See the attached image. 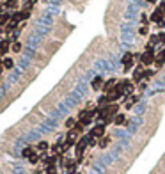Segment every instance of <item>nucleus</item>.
I'll return each instance as SVG.
<instances>
[{
    "mask_svg": "<svg viewBox=\"0 0 165 174\" xmlns=\"http://www.w3.org/2000/svg\"><path fill=\"white\" fill-rule=\"evenodd\" d=\"M21 155H23V158H29V160H30L36 153H34V149H32V147H25V149L21 151Z\"/></svg>",
    "mask_w": 165,
    "mask_h": 174,
    "instance_id": "f03ea898",
    "label": "nucleus"
},
{
    "mask_svg": "<svg viewBox=\"0 0 165 174\" xmlns=\"http://www.w3.org/2000/svg\"><path fill=\"white\" fill-rule=\"evenodd\" d=\"M124 123V116H117L115 117V124H123Z\"/></svg>",
    "mask_w": 165,
    "mask_h": 174,
    "instance_id": "423d86ee",
    "label": "nucleus"
},
{
    "mask_svg": "<svg viewBox=\"0 0 165 174\" xmlns=\"http://www.w3.org/2000/svg\"><path fill=\"white\" fill-rule=\"evenodd\" d=\"M7 52V43H0V55H4Z\"/></svg>",
    "mask_w": 165,
    "mask_h": 174,
    "instance_id": "39448f33",
    "label": "nucleus"
},
{
    "mask_svg": "<svg viewBox=\"0 0 165 174\" xmlns=\"http://www.w3.org/2000/svg\"><path fill=\"white\" fill-rule=\"evenodd\" d=\"M4 64H6V68H13V60H11V59H6Z\"/></svg>",
    "mask_w": 165,
    "mask_h": 174,
    "instance_id": "6e6552de",
    "label": "nucleus"
},
{
    "mask_svg": "<svg viewBox=\"0 0 165 174\" xmlns=\"http://www.w3.org/2000/svg\"><path fill=\"white\" fill-rule=\"evenodd\" d=\"M46 149H48V142H44V140H43V142H39V144H37V151H43V153H44Z\"/></svg>",
    "mask_w": 165,
    "mask_h": 174,
    "instance_id": "20e7f679",
    "label": "nucleus"
},
{
    "mask_svg": "<svg viewBox=\"0 0 165 174\" xmlns=\"http://www.w3.org/2000/svg\"><path fill=\"white\" fill-rule=\"evenodd\" d=\"M66 126H67V128H73V126H75V119H67V121H66Z\"/></svg>",
    "mask_w": 165,
    "mask_h": 174,
    "instance_id": "0eeeda50",
    "label": "nucleus"
},
{
    "mask_svg": "<svg viewBox=\"0 0 165 174\" xmlns=\"http://www.w3.org/2000/svg\"><path fill=\"white\" fill-rule=\"evenodd\" d=\"M92 139H98V137H103L105 135V124H96L92 130H91V133H89Z\"/></svg>",
    "mask_w": 165,
    "mask_h": 174,
    "instance_id": "f257e3e1",
    "label": "nucleus"
},
{
    "mask_svg": "<svg viewBox=\"0 0 165 174\" xmlns=\"http://www.w3.org/2000/svg\"><path fill=\"white\" fill-rule=\"evenodd\" d=\"M101 83H103V78H101V76H96V78H94V82H92V89H100Z\"/></svg>",
    "mask_w": 165,
    "mask_h": 174,
    "instance_id": "7ed1b4c3",
    "label": "nucleus"
},
{
    "mask_svg": "<svg viewBox=\"0 0 165 174\" xmlns=\"http://www.w3.org/2000/svg\"><path fill=\"white\" fill-rule=\"evenodd\" d=\"M107 144H108V139H103V140H101V147H105Z\"/></svg>",
    "mask_w": 165,
    "mask_h": 174,
    "instance_id": "9b49d317",
    "label": "nucleus"
},
{
    "mask_svg": "<svg viewBox=\"0 0 165 174\" xmlns=\"http://www.w3.org/2000/svg\"><path fill=\"white\" fill-rule=\"evenodd\" d=\"M46 172H48V174H57V169L52 165V167H48V170H46Z\"/></svg>",
    "mask_w": 165,
    "mask_h": 174,
    "instance_id": "1a4fd4ad",
    "label": "nucleus"
},
{
    "mask_svg": "<svg viewBox=\"0 0 165 174\" xmlns=\"http://www.w3.org/2000/svg\"><path fill=\"white\" fill-rule=\"evenodd\" d=\"M20 48H21L20 43H14V45H13V50H14V52H20Z\"/></svg>",
    "mask_w": 165,
    "mask_h": 174,
    "instance_id": "9d476101",
    "label": "nucleus"
}]
</instances>
